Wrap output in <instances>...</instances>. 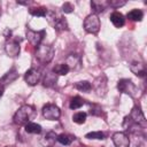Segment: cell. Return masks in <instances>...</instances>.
<instances>
[{"label": "cell", "instance_id": "4dcf8cb0", "mask_svg": "<svg viewBox=\"0 0 147 147\" xmlns=\"http://www.w3.org/2000/svg\"><path fill=\"white\" fill-rule=\"evenodd\" d=\"M7 147H9V146H7Z\"/></svg>", "mask_w": 147, "mask_h": 147}, {"label": "cell", "instance_id": "52a82bcc", "mask_svg": "<svg viewBox=\"0 0 147 147\" xmlns=\"http://www.w3.org/2000/svg\"><path fill=\"white\" fill-rule=\"evenodd\" d=\"M40 78H41V72H40V70L37 69V68H30V69L25 72V75H24V80H25V83H26L28 85H30V86L37 85V84L39 83Z\"/></svg>", "mask_w": 147, "mask_h": 147}, {"label": "cell", "instance_id": "5bb4252c", "mask_svg": "<svg viewBox=\"0 0 147 147\" xmlns=\"http://www.w3.org/2000/svg\"><path fill=\"white\" fill-rule=\"evenodd\" d=\"M65 64L69 67L70 70H76V69H78L80 67V57L78 55L71 54L70 56H68Z\"/></svg>", "mask_w": 147, "mask_h": 147}, {"label": "cell", "instance_id": "e0dca14e", "mask_svg": "<svg viewBox=\"0 0 147 147\" xmlns=\"http://www.w3.org/2000/svg\"><path fill=\"white\" fill-rule=\"evenodd\" d=\"M126 17H127L130 21H133V22H140V21H142V18H144V13H142L140 9L134 8V9L130 10V11L126 14Z\"/></svg>", "mask_w": 147, "mask_h": 147}, {"label": "cell", "instance_id": "9a60e30c", "mask_svg": "<svg viewBox=\"0 0 147 147\" xmlns=\"http://www.w3.org/2000/svg\"><path fill=\"white\" fill-rule=\"evenodd\" d=\"M56 138H57L56 133L53 132V131H51V132H48V133L41 139V145H42L44 147H52V146L54 145V142L56 141Z\"/></svg>", "mask_w": 147, "mask_h": 147}, {"label": "cell", "instance_id": "5b68a950", "mask_svg": "<svg viewBox=\"0 0 147 147\" xmlns=\"http://www.w3.org/2000/svg\"><path fill=\"white\" fill-rule=\"evenodd\" d=\"M42 111V116L48 119V121H57L61 116V110L56 105L53 103H47L42 107L41 109Z\"/></svg>", "mask_w": 147, "mask_h": 147}, {"label": "cell", "instance_id": "603a6c76", "mask_svg": "<svg viewBox=\"0 0 147 147\" xmlns=\"http://www.w3.org/2000/svg\"><path fill=\"white\" fill-rule=\"evenodd\" d=\"M84 103H85V100L82 99L80 96L76 95V96H74V98L70 100V105H69V107H70V109L76 110V109H79L80 107H83Z\"/></svg>", "mask_w": 147, "mask_h": 147}, {"label": "cell", "instance_id": "8992f818", "mask_svg": "<svg viewBox=\"0 0 147 147\" xmlns=\"http://www.w3.org/2000/svg\"><path fill=\"white\" fill-rule=\"evenodd\" d=\"M44 37H45V30L34 31L32 29H26V39L29 40V42L32 46L38 47L41 44Z\"/></svg>", "mask_w": 147, "mask_h": 147}, {"label": "cell", "instance_id": "d6986e66", "mask_svg": "<svg viewBox=\"0 0 147 147\" xmlns=\"http://www.w3.org/2000/svg\"><path fill=\"white\" fill-rule=\"evenodd\" d=\"M53 26L56 31H64V30H68V22L64 17H57L55 20V22L53 23Z\"/></svg>", "mask_w": 147, "mask_h": 147}, {"label": "cell", "instance_id": "8fae6325", "mask_svg": "<svg viewBox=\"0 0 147 147\" xmlns=\"http://www.w3.org/2000/svg\"><path fill=\"white\" fill-rule=\"evenodd\" d=\"M130 70L139 77H144L146 75V67L144 64V62H138V61H133L130 64Z\"/></svg>", "mask_w": 147, "mask_h": 147}, {"label": "cell", "instance_id": "2e32d148", "mask_svg": "<svg viewBox=\"0 0 147 147\" xmlns=\"http://www.w3.org/2000/svg\"><path fill=\"white\" fill-rule=\"evenodd\" d=\"M56 80H57V76L53 71H51V72H47L45 75V77L42 79V84L46 87H53L56 84Z\"/></svg>", "mask_w": 147, "mask_h": 147}, {"label": "cell", "instance_id": "7402d4cb", "mask_svg": "<svg viewBox=\"0 0 147 147\" xmlns=\"http://www.w3.org/2000/svg\"><path fill=\"white\" fill-rule=\"evenodd\" d=\"M74 87H75L76 90L80 91V92H90L91 88H92V85H91V83L87 82V80H80V82H77V83L74 85Z\"/></svg>", "mask_w": 147, "mask_h": 147}, {"label": "cell", "instance_id": "cb8c5ba5", "mask_svg": "<svg viewBox=\"0 0 147 147\" xmlns=\"http://www.w3.org/2000/svg\"><path fill=\"white\" fill-rule=\"evenodd\" d=\"M56 140H57L61 145L68 146V145H70V144L75 140V137H72V136H70V134H67V133H61V134L57 136Z\"/></svg>", "mask_w": 147, "mask_h": 147}, {"label": "cell", "instance_id": "30bf717a", "mask_svg": "<svg viewBox=\"0 0 147 147\" xmlns=\"http://www.w3.org/2000/svg\"><path fill=\"white\" fill-rule=\"evenodd\" d=\"M129 119L132 121L133 123L140 125V126H145L146 125V118H145V115L144 113L141 111V109L139 107H133L130 116H129Z\"/></svg>", "mask_w": 147, "mask_h": 147}, {"label": "cell", "instance_id": "3957f363", "mask_svg": "<svg viewBox=\"0 0 147 147\" xmlns=\"http://www.w3.org/2000/svg\"><path fill=\"white\" fill-rule=\"evenodd\" d=\"M83 26H84V30L86 32L92 33V34H96L99 32V30H100V26H101L99 16L95 15V14H90L84 20Z\"/></svg>", "mask_w": 147, "mask_h": 147}, {"label": "cell", "instance_id": "7a4b0ae2", "mask_svg": "<svg viewBox=\"0 0 147 147\" xmlns=\"http://www.w3.org/2000/svg\"><path fill=\"white\" fill-rule=\"evenodd\" d=\"M54 53H55V51H54L53 46L46 45V44H40V45L37 47L34 55H36V59H37L40 63H42V64H48V63L53 60Z\"/></svg>", "mask_w": 147, "mask_h": 147}, {"label": "cell", "instance_id": "44dd1931", "mask_svg": "<svg viewBox=\"0 0 147 147\" xmlns=\"http://www.w3.org/2000/svg\"><path fill=\"white\" fill-rule=\"evenodd\" d=\"M16 78H17V72H16L15 70L9 71L8 74H6V75L1 78V80H0V85H2V86L5 87V85H6V84H9V83L14 82Z\"/></svg>", "mask_w": 147, "mask_h": 147}, {"label": "cell", "instance_id": "9c48e42d", "mask_svg": "<svg viewBox=\"0 0 147 147\" xmlns=\"http://www.w3.org/2000/svg\"><path fill=\"white\" fill-rule=\"evenodd\" d=\"M115 147H130L129 136L124 132H115L111 137Z\"/></svg>", "mask_w": 147, "mask_h": 147}, {"label": "cell", "instance_id": "f1b7e54d", "mask_svg": "<svg viewBox=\"0 0 147 147\" xmlns=\"http://www.w3.org/2000/svg\"><path fill=\"white\" fill-rule=\"evenodd\" d=\"M62 11L65 13V14L72 13V11H74V6H72V3H70V2H64V3L62 5Z\"/></svg>", "mask_w": 147, "mask_h": 147}, {"label": "cell", "instance_id": "6da1fadb", "mask_svg": "<svg viewBox=\"0 0 147 147\" xmlns=\"http://www.w3.org/2000/svg\"><path fill=\"white\" fill-rule=\"evenodd\" d=\"M36 115L34 107L31 105H23L21 106L16 113L14 114L13 121L16 125H25L26 123L31 122L32 117Z\"/></svg>", "mask_w": 147, "mask_h": 147}, {"label": "cell", "instance_id": "83f0119b", "mask_svg": "<svg viewBox=\"0 0 147 147\" xmlns=\"http://www.w3.org/2000/svg\"><path fill=\"white\" fill-rule=\"evenodd\" d=\"M125 3H126V1H124V0H110V1H108V6H110L113 8H119V7L124 6Z\"/></svg>", "mask_w": 147, "mask_h": 147}, {"label": "cell", "instance_id": "277c9868", "mask_svg": "<svg viewBox=\"0 0 147 147\" xmlns=\"http://www.w3.org/2000/svg\"><path fill=\"white\" fill-rule=\"evenodd\" d=\"M117 88H118L119 92L125 93V94H129L132 98H136L137 96V93H138V88L134 85V83L131 79H126V78H123V79H119L118 80Z\"/></svg>", "mask_w": 147, "mask_h": 147}, {"label": "cell", "instance_id": "4316f807", "mask_svg": "<svg viewBox=\"0 0 147 147\" xmlns=\"http://www.w3.org/2000/svg\"><path fill=\"white\" fill-rule=\"evenodd\" d=\"M86 117H87L86 113H84V111H78V113L74 114L72 121H74L76 124H84V123L86 122Z\"/></svg>", "mask_w": 147, "mask_h": 147}, {"label": "cell", "instance_id": "7c38bea8", "mask_svg": "<svg viewBox=\"0 0 147 147\" xmlns=\"http://www.w3.org/2000/svg\"><path fill=\"white\" fill-rule=\"evenodd\" d=\"M110 22L113 23V25L115 28H122L125 24V18L124 15L119 11H114L110 15Z\"/></svg>", "mask_w": 147, "mask_h": 147}, {"label": "cell", "instance_id": "4fadbf2b", "mask_svg": "<svg viewBox=\"0 0 147 147\" xmlns=\"http://www.w3.org/2000/svg\"><path fill=\"white\" fill-rule=\"evenodd\" d=\"M108 7V1L105 0H92L91 1V8L93 9V14H99L105 11V9Z\"/></svg>", "mask_w": 147, "mask_h": 147}, {"label": "cell", "instance_id": "ba28073f", "mask_svg": "<svg viewBox=\"0 0 147 147\" xmlns=\"http://www.w3.org/2000/svg\"><path fill=\"white\" fill-rule=\"evenodd\" d=\"M5 52L9 57H16L20 55L21 52V47H20V42L16 40H7L6 45H5Z\"/></svg>", "mask_w": 147, "mask_h": 147}, {"label": "cell", "instance_id": "ac0fdd59", "mask_svg": "<svg viewBox=\"0 0 147 147\" xmlns=\"http://www.w3.org/2000/svg\"><path fill=\"white\" fill-rule=\"evenodd\" d=\"M24 129H25V132L28 133H32V134H39L41 132V126L34 122H29L24 125Z\"/></svg>", "mask_w": 147, "mask_h": 147}, {"label": "cell", "instance_id": "ffe728a7", "mask_svg": "<svg viewBox=\"0 0 147 147\" xmlns=\"http://www.w3.org/2000/svg\"><path fill=\"white\" fill-rule=\"evenodd\" d=\"M69 71H70V69L65 63H59L53 68V72L56 76H65Z\"/></svg>", "mask_w": 147, "mask_h": 147}, {"label": "cell", "instance_id": "f546056e", "mask_svg": "<svg viewBox=\"0 0 147 147\" xmlns=\"http://www.w3.org/2000/svg\"><path fill=\"white\" fill-rule=\"evenodd\" d=\"M3 94V86L2 85H0V96Z\"/></svg>", "mask_w": 147, "mask_h": 147}, {"label": "cell", "instance_id": "d4e9b609", "mask_svg": "<svg viewBox=\"0 0 147 147\" xmlns=\"http://www.w3.org/2000/svg\"><path fill=\"white\" fill-rule=\"evenodd\" d=\"M85 138L87 139H94V140H103L106 138V134L101 131H92L85 134Z\"/></svg>", "mask_w": 147, "mask_h": 147}, {"label": "cell", "instance_id": "484cf974", "mask_svg": "<svg viewBox=\"0 0 147 147\" xmlns=\"http://www.w3.org/2000/svg\"><path fill=\"white\" fill-rule=\"evenodd\" d=\"M29 13L33 16H37V17H45L46 14H47V9L44 8V7H38V8H30L29 9Z\"/></svg>", "mask_w": 147, "mask_h": 147}]
</instances>
